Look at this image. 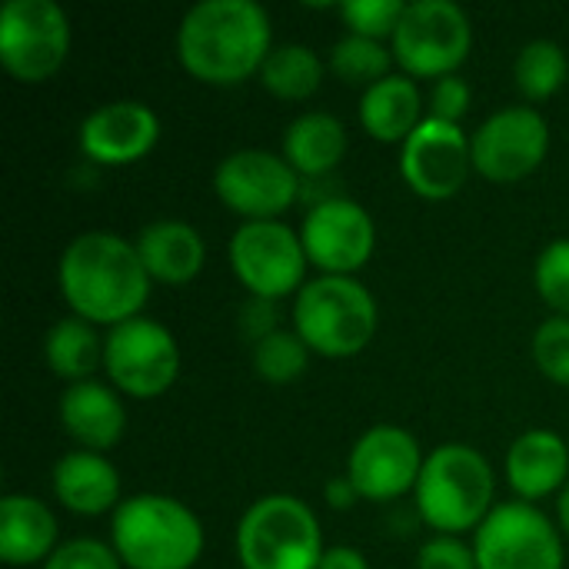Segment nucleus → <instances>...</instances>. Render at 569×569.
Masks as SVG:
<instances>
[{"mask_svg":"<svg viewBox=\"0 0 569 569\" xmlns=\"http://www.w3.org/2000/svg\"><path fill=\"white\" fill-rule=\"evenodd\" d=\"M57 280L73 317L93 327H117L140 317L153 283L137 243L107 230L73 237L60 257Z\"/></svg>","mask_w":569,"mask_h":569,"instance_id":"nucleus-1","label":"nucleus"},{"mask_svg":"<svg viewBox=\"0 0 569 569\" xmlns=\"http://www.w3.org/2000/svg\"><path fill=\"white\" fill-rule=\"evenodd\" d=\"M270 40V17L257 0H200L180 20L177 57L190 77L233 87L260 73Z\"/></svg>","mask_w":569,"mask_h":569,"instance_id":"nucleus-2","label":"nucleus"},{"mask_svg":"<svg viewBox=\"0 0 569 569\" xmlns=\"http://www.w3.org/2000/svg\"><path fill=\"white\" fill-rule=\"evenodd\" d=\"M110 547L130 569H193L203 553V527L187 503L140 493L113 510Z\"/></svg>","mask_w":569,"mask_h":569,"instance_id":"nucleus-3","label":"nucleus"},{"mask_svg":"<svg viewBox=\"0 0 569 569\" xmlns=\"http://www.w3.org/2000/svg\"><path fill=\"white\" fill-rule=\"evenodd\" d=\"M417 513L440 537L477 533L480 523L493 513V467L477 447L443 443L427 453L423 473L417 480Z\"/></svg>","mask_w":569,"mask_h":569,"instance_id":"nucleus-4","label":"nucleus"},{"mask_svg":"<svg viewBox=\"0 0 569 569\" xmlns=\"http://www.w3.org/2000/svg\"><path fill=\"white\" fill-rule=\"evenodd\" d=\"M380 313L373 293L357 277H330L303 283L293 300V330L310 353L343 360L370 347Z\"/></svg>","mask_w":569,"mask_h":569,"instance_id":"nucleus-5","label":"nucleus"},{"mask_svg":"<svg viewBox=\"0 0 569 569\" xmlns=\"http://www.w3.org/2000/svg\"><path fill=\"white\" fill-rule=\"evenodd\" d=\"M237 560L243 569H317L323 560L317 513L290 493L260 497L237 523Z\"/></svg>","mask_w":569,"mask_h":569,"instance_id":"nucleus-6","label":"nucleus"},{"mask_svg":"<svg viewBox=\"0 0 569 569\" xmlns=\"http://www.w3.org/2000/svg\"><path fill=\"white\" fill-rule=\"evenodd\" d=\"M473 43L470 17L453 0H413L390 37L393 60L407 77H450Z\"/></svg>","mask_w":569,"mask_h":569,"instance_id":"nucleus-7","label":"nucleus"},{"mask_svg":"<svg viewBox=\"0 0 569 569\" xmlns=\"http://www.w3.org/2000/svg\"><path fill=\"white\" fill-rule=\"evenodd\" d=\"M230 270L257 300H283L303 290L307 250L283 220H247L230 237Z\"/></svg>","mask_w":569,"mask_h":569,"instance_id":"nucleus-8","label":"nucleus"},{"mask_svg":"<svg viewBox=\"0 0 569 569\" xmlns=\"http://www.w3.org/2000/svg\"><path fill=\"white\" fill-rule=\"evenodd\" d=\"M70 53V20L53 0H7L0 10V63L20 83L50 80Z\"/></svg>","mask_w":569,"mask_h":569,"instance_id":"nucleus-9","label":"nucleus"},{"mask_svg":"<svg viewBox=\"0 0 569 569\" xmlns=\"http://www.w3.org/2000/svg\"><path fill=\"white\" fill-rule=\"evenodd\" d=\"M103 367L117 390L133 400H153L173 387L180 373V347L160 320L133 317L107 330Z\"/></svg>","mask_w":569,"mask_h":569,"instance_id":"nucleus-10","label":"nucleus"},{"mask_svg":"<svg viewBox=\"0 0 569 569\" xmlns=\"http://www.w3.org/2000/svg\"><path fill=\"white\" fill-rule=\"evenodd\" d=\"M480 569H563V540L550 517L527 500L497 503L473 533Z\"/></svg>","mask_w":569,"mask_h":569,"instance_id":"nucleus-11","label":"nucleus"},{"mask_svg":"<svg viewBox=\"0 0 569 569\" xmlns=\"http://www.w3.org/2000/svg\"><path fill=\"white\" fill-rule=\"evenodd\" d=\"M213 190L233 213L247 220H280L300 197V173L270 150H233L213 170Z\"/></svg>","mask_w":569,"mask_h":569,"instance_id":"nucleus-12","label":"nucleus"},{"mask_svg":"<svg viewBox=\"0 0 569 569\" xmlns=\"http://www.w3.org/2000/svg\"><path fill=\"white\" fill-rule=\"evenodd\" d=\"M550 150V127L533 107H503L490 113L470 137L473 170L493 183L530 177Z\"/></svg>","mask_w":569,"mask_h":569,"instance_id":"nucleus-13","label":"nucleus"},{"mask_svg":"<svg viewBox=\"0 0 569 569\" xmlns=\"http://www.w3.org/2000/svg\"><path fill=\"white\" fill-rule=\"evenodd\" d=\"M300 240L307 260L330 277H353L377 247V227L363 203L350 197H330L307 210Z\"/></svg>","mask_w":569,"mask_h":569,"instance_id":"nucleus-14","label":"nucleus"},{"mask_svg":"<svg viewBox=\"0 0 569 569\" xmlns=\"http://www.w3.org/2000/svg\"><path fill=\"white\" fill-rule=\"evenodd\" d=\"M473 170L470 137L460 123L427 117L400 143V173L423 200H450Z\"/></svg>","mask_w":569,"mask_h":569,"instance_id":"nucleus-15","label":"nucleus"},{"mask_svg":"<svg viewBox=\"0 0 569 569\" xmlns=\"http://www.w3.org/2000/svg\"><path fill=\"white\" fill-rule=\"evenodd\" d=\"M423 460L427 457L410 430L380 423V427H370L353 443L347 477L353 480V487L363 500L390 503V500H400L403 493L417 490Z\"/></svg>","mask_w":569,"mask_h":569,"instance_id":"nucleus-16","label":"nucleus"},{"mask_svg":"<svg viewBox=\"0 0 569 569\" xmlns=\"http://www.w3.org/2000/svg\"><path fill=\"white\" fill-rule=\"evenodd\" d=\"M160 140V117L143 100H110L80 123V150L103 167L143 160Z\"/></svg>","mask_w":569,"mask_h":569,"instance_id":"nucleus-17","label":"nucleus"},{"mask_svg":"<svg viewBox=\"0 0 569 569\" xmlns=\"http://www.w3.org/2000/svg\"><path fill=\"white\" fill-rule=\"evenodd\" d=\"M60 423L80 450L103 453L123 437L127 410L110 387H103L97 380H83V383H70L63 390Z\"/></svg>","mask_w":569,"mask_h":569,"instance_id":"nucleus-18","label":"nucleus"},{"mask_svg":"<svg viewBox=\"0 0 569 569\" xmlns=\"http://www.w3.org/2000/svg\"><path fill=\"white\" fill-rule=\"evenodd\" d=\"M53 493L60 507L80 517H100L123 503L117 467L103 453H90V450H73L57 460Z\"/></svg>","mask_w":569,"mask_h":569,"instance_id":"nucleus-19","label":"nucleus"},{"mask_svg":"<svg viewBox=\"0 0 569 569\" xmlns=\"http://www.w3.org/2000/svg\"><path fill=\"white\" fill-rule=\"evenodd\" d=\"M569 450L553 430H527L507 453V480L520 500L533 503L567 487Z\"/></svg>","mask_w":569,"mask_h":569,"instance_id":"nucleus-20","label":"nucleus"},{"mask_svg":"<svg viewBox=\"0 0 569 569\" xmlns=\"http://www.w3.org/2000/svg\"><path fill=\"white\" fill-rule=\"evenodd\" d=\"M57 550V517L53 510L27 493H10L0 500V560L7 567L47 563Z\"/></svg>","mask_w":569,"mask_h":569,"instance_id":"nucleus-21","label":"nucleus"},{"mask_svg":"<svg viewBox=\"0 0 569 569\" xmlns=\"http://www.w3.org/2000/svg\"><path fill=\"white\" fill-rule=\"evenodd\" d=\"M133 243L150 280L173 283V287L190 283L207 260V243L200 230L183 220H153L140 230Z\"/></svg>","mask_w":569,"mask_h":569,"instance_id":"nucleus-22","label":"nucleus"},{"mask_svg":"<svg viewBox=\"0 0 569 569\" xmlns=\"http://www.w3.org/2000/svg\"><path fill=\"white\" fill-rule=\"evenodd\" d=\"M423 120V93L407 73H390L360 97V123L380 143H403Z\"/></svg>","mask_w":569,"mask_h":569,"instance_id":"nucleus-23","label":"nucleus"},{"mask_svg":"<svg viewBox=\"0 0 569 569\" xmlns=\"http://www.w3.org/2000/svg\"><path fill=\"white\" fill-rule=\"evenodd\" d=\"M343 157H347V127L327 110L300 113L283 130V160L300 173V180L330 177Z\"/></svg>","mask_w":569,"mask_h":569,"instance_id":"nucleus-24","label":"nucleus"},{"mask_svg":"<svg viewBox=\"0 0 569 569\" xmlns=\"http://www.w3.org/2000/svg\"><path fill=\"white\" fill-rule=\"evenodd\" d=\"M43 363L60 380H70V383L90 380V373L103 363V340L97 327L73 313L57 320L43 337Z\"/></svg>","mask_w":569,"mask_h":569,"instance_id":"nucleus-25","label":"nucleus"},{"mask_svg":"<svg viewBox=\"0 0 569 569\" xmlns=\"http://www.w3.org/2000/svg\"><path fill=\"white\" fill-rule=\"evenodd\" d=\"M260 83L280 100H307L323 83V63L307 43H280L263 60Z\"/></svg>","mask_w":569,"mask_h":569,"instance_id":"nucleus-26","label":"nucleus"},{"mask_svg":"<svg viewBox=\"0 0 569 569\" xmlns=\"http://www.w3.org/2000/svg\"><path fill=\"white\" fill-rule=\"evenodd\" d=\"M390 63H393V50L383 40L360 37V33L340 37L330 50V70L343 83H357L363 90L390 77Z\"/></svg>","mask_w":569,"mask_h":569,"instance_id":"nucleus-27","label":"nucleus"},{"mask_svg":"<svg viewBox=\"0 0 569 569\" xmlns=\"http://www.w3.org/2000/svg\"><path fill=\"white\" fill-rule=\"evenodd\" d=\"M567 53L557 40H530L513 63L517 87L527 100H550L567 83Z\"/></svg>","mask_w":569,"mask_h":569,"instance_id":"nucleus-28","label":"nucleus"},{"mask_svg":"<svg viewBox=\"0 0 569 569\" xmlns=\"http://www.w3.org/2000/svg\"><path fill=\"white\" fill-rule=\"evenodd\" d=\"M310 367V347L297 330H273L270 337L253 343V370L267 383H293Z\"/></svg>","mask_w":569,"mask_h":569,"instance_id":"nucleus-29","label":"nucleus"},{"mask_svg":"<svg viewBox=\"0 0 569 569\" xmlns=\"http://www.w3.org/2000/svg\"><path fill=\"white\" fill-rule=\"evenodd\" d=\"M533 283L543 303L557 310V317H569V237L543 247L533 267Z\"/></svg>","mask_w":569,"mask_h":569,"instance_id":"nucleus-30","label":"nucleus"},{"mask_svg":"<svg viewBox=\"0 0 569 569\" xmlns=\"http://www.w3.org/2000/svg\"><path fill=\"white\" fill-rule=\"evenodd\" d=\"M403 10H407L403 0H347V3H340V17H343L347 30L360 33V37H373V40L393 37L397 23L403 20Z\"/></svg>","mask_w":569,"mask_h":569,"instance_id":"nucleus-31","label":"nucleus"},{"mask_svg":"<svg viewBox=\"0 0 569 569\" xmlns=\"http://www.w3.org/2000/svg\"><path fill=\"white\" fill-rule=\"evenodd\" d=\"M533 363L560 387H569V317H550L533 333Z\"/></svg>","mask_w":569,"mask_h":569,"instance_id":"nucleus-32","label":"nucleus"},{"mask_svg":"<svg viewBox=\"0 0 569 569\" xmlns=\"http://www.w3.org/2000/svg\"><path fill=\"white\" fill-rule=\"evenodd\" d=\"M43 569H123V563H120L113 547L90 540V537H80V540L60 543L50 553V560L43 563Z\"/></svg>","mask_w":569,"mask_h":569,"instance_id":"nucleus-33","label":"nucleus"},{"mask_svg":"<svg viewBox=\"0 0 569 569\" xmlns=\"http://www.w3.org/2000/svg\"><path fill=\"white\" fill-rule=\"evenodd\" d=\"M470 100H473V90H470V83L460 73L440 77L433 83V90H430V113L427 117H437V120H447V123H460V117L470 110Z\"/></svg>","mask_w":569,"mask_h":569,"instance_id":"nucleus-34","label":"nucleus"},{"mask_svg":"<svg viewBox=\"0 0 569 569\" xmlns=\"http://www.w3.org/2000/svg\"><path fill=\"white\" fill-rule=\"evenodd\" d=\"M417 569H480L473 547H467L460 537H433L420 547Z\"/></svg>","mask_w":569,"mask_h":569,"instance_id":"nucleus-35","label":"nucleus"},{"mask_svg":"<svg viewBox=\"0 0 569 569\" xmlns=\"http://www.w3.org/2000/svg\"><path fill=\"white\" fill-rule=\"evenodd\" d=\"M243 317H250V320H243V333L247 337H253V343L257 340H263V337H270L273 330H277V310H273V300H250L247 307H243Z\"/></svg>","mask_w":569,"mask_h":569,"instance_id":"nucleus-36","label":"nucleus"},{"mask_svg":"<svg viewBox=\"0 0 569 569\" xmlns=\"http://www.w3.org/2000/svg\"><path fill=\"white\" fill-rule=\"evenodd\" d=\"M323 497H327V503H330L333 510H350L357 500H363V497L357 493V487H353L350 477H333V480H327Z\"/></svg>","mask_w":569,"mask_h":569,"instance_id":"nucleus-37","label":"nucleus"},{"mask_svg":"<svg viewBox=\"0 0 569 569\" xmlns=\"http://www.w3.org/2000/svg\"><path fill=\"white\" fill-rule=\"evenodd\" d=\"M317 569H370V563L353 547H330V550H323V560Z\"/></svg>","mask_w":569,"mask_h":569,"instance_id":"nucleus-38","label":"nucleus"},{"mask_svg":"<svg viewBox=\"0 0 569 569\" xmlns=\"http://www.w3.org/2000/svg\"><path fill=\"white\" fill-rule=\"evenodd\" d=\"M557 513H560V527L569 537V483L560 490V503H557Z\"/></svg>","mask_w":569,"mask_h":569,"instance_id":"nucleus-39","label":"nucleus"}]
</instances>
